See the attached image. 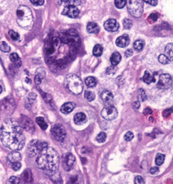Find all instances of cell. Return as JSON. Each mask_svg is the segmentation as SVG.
I'll use <instances>...</instances> for the list:
<instances>
[{
    "label": "cell",
    "mask_w": 173,
    "mask_h": 184,
    "mask_svg": "<svg viewBox=\"0 0 173 184\" xmlns=\"http://www.w3.org/2000/svg\"><path fill=\"white\" fill-rule=\"evenodd\" d=\"M0 138L9 149L20 150L25 145V136L22 126L16 120L6 119L0 127Z\"/></svg>",
    "instance_id": "1"
},
{
    "label": "cell",
    "mask_w": 173,
    "mask_h": 184,
    "mask_svg": "<svg viewBox=\"0 0 173 184\" xmlns=\"http://www.w3.org/2000/svg\"><path fill=\"white\" fill-rule=\"evenodd\" d=\"M37 166L44 170L49 176L57 172L60 164V158L57 152L54 148L47 147L44 148L36 159Z\"/></svg>",
    "instance_id": "2"
},
{
    "label": "cell",
    "mask_w": 173,
    "mask_h": 184,
    "mask_svg": "<svg viewBox=\"0 0 173 184\" xmlns=\"http://www.w3.org/2000/svg\"><path fill=\"white\" fill-rule=\"evenodd\" d=\"M17 22L22 28L31 26L33 22L32 12L28 6H20L18 7L16 12Z\"/></svg>",
    "instance_id": "3"
},
{
    "label": "cell",
    "mask_w": 173,
    "mask_h": 184,
    "mask_svg": "<svg viewBox=\"0 0 173 184\" xmlns=\"http://www.w3.org/2000/svg\"><path fill=\"white\" fill-rule=\"evenodd\" d=\"M65 86L70 92L80 94L83 90V82L80 78L74 74H69L65 78Z\"/></svg>",
    "instance_id": "4"
},
{
    "label": "cell",
    "mask_w": 173,
    "mask_h": 184,
    "mask_svg": "<svg viewBox=\"0 0 173 184\" xmlns=\"http://www.w3.org/2000/svg\"><path fill=\"white\" fill-rule=\"evenodd\" d=\"M127 10L134 17H140L144 12L143 0H127Z\"/></svg>",
    "instance_id": "5"
},
{
    "label": "cell",
    "mask_w": 173,
    "mask_h": 184,
    "mask_svg": "<svg viewBox=\"0 0 173 184\" xmlns=\"http://www.w3.org/2000/svg\"><path fill=\"white\" fill-rule=\"evenodd\" d=\"M47 147H48V143L45 141L33 140L29 143L27 148V153L30 157H35L38 155L39 153Z\"/></svg>",
    "instance_id": "6"
},
{
    "label": "cell",
    "mask_w": 173,
    "mask_h": 184,
    "mask_svg": "<svg viewBox=\"0 0 173 184\" xmlns=\"http://www.w3.org/2000/svg\"><path fill=\"white\" fill-rule=\"evenodd\" d=\"M52 138L58 142H62L67 137V132L64 127L61 124H56L51 130Z\"/></svg>",
    "instance_id": "7"
},
{
    "label": "cell",
    "mask_w": 173,
    "mask_h": 184,
    "mask_svg": "<svg viewBox=\"0 0 173 184\" xmlns=\"http://www.w3.org/2000/svg\"><path fill=\"white\" fill-rule=\"evenodd\" d=\"M172 79L171 76L168 74H161L159 77V82L157 83V87L161 89H168L171 87Z\"/></svg>",
    "instance_id": "8"
},
{
    "label": "cell",
    "mask_w": 173,
    "mask_h": 184,
    "mask_svg": "<svg viewBox=\"0 0 173 184\" xmlns=\"http://www.w3.org/2000/svg\"><path fill=\"white\" fill-rule=\"evenodd\" d=\"M101 116L104 119L107 120H112L115 119L118 116L117 109L114 106H107L101 112Z\"/></svg>",
    "instance_id": "9"
},
{
    "label": "cell",
    "mask_w": 173,
    "mask_h": 184,
    "mask_svg": "<svg viewBox=\"0 0 173 184\" xmlns=\"http://www.w3.org/2000/svg\"><path fill=\"white\" fill-rule=\"evenodd\" d=\"M76 158L71 153H65L62 157V165L65 170L69 171L74 165Z\"/></svg>",
    "instance_id": "10"
},
{
    "label": "cell",
    "mask_w": 173,
    "mask_h": 184,
    "mask_svg": "<svg viewBox=\"0 0 173 184\" xmlns=\"http://www.w3.org/2000/svg\"><path fill=\"white\" fill-rule=\"evenodd\" d=\"M79 13L80 11L78 7L76 6H72V5L65 6L62 12V15L71 17V18H76L79 16Z\"/></svg>",
    "instance_id": "11"
},
{
    "label": "cell",
    "mask_w": 173,
    "mask_h": 184,
    "mask_svg": "<svg viewBox=\"0 0 173 184\" xmlns=\"http://www.w3.org/2000/svg\"><path fill=\"white\" fill-rule=\"evenodd\" d=\"M104 28L109 32H116L119 29V24L114 19H109L105 22Z\"/></svg>",
    "instance_id": "12"
},
{
    "label": "cell",
    "mask_w": 173,
    "mask_h": 184,
    "mask_svg": "<svg viewBox=\"0 0 173 184\" xmlns=\"http://www.w3.org/2000/svg\"><path fill=\"white\" fill-rule=\"evenodd\" d=\"M21 124L22 127L24 128L26 131L30 132H33L35 130V126L32 120L29 117L23 116L21 118Z\"/></svg>",
    "instance_id": "13"
},
{
    "label": "cell",
    "mask_w": 173,
    "mask_h": 184,
    "mask_svg": "<svg viewBox=\"0 0 173 184\" xmlns=\"http://www.w3.org/2000/svg\"><path fill=\"white\" fill-rule=\"evenodd\" d=\"M101 99L102 101L107 106H111L112 105L113 100H114V96L111 92L108 90H105L101 93Z\"/></svg>",
    "instance_id": "14"
},
{
    "label": "cell",
    "mask_w": 173,
    "mask_h": 184,
    "mask_svg": "<svg viewBox=\"0 0 173 184\" xmlns=\"http://www.w3.org/2000/svg\"><path fill=\"white\" fill-rule=\"evenodd\" d=\"M116 44L118 47L125 48L127 47L130 44V38L127 34L123 35L122 36L118 37L116 40Z\"/></svg>",
    "instance_id": "15"
},
{
    "label": "cell",
    "mask_w": 173,
    "mask_h": 184,
    "mask_svg": "<svg viewBox=\"0 0 173 184\" xmlns=\"http://www.w3.org/2000/svg\"><path fill=\"white\" fill-rule=\"evenodd\" d=\"M9 162L11 163H14L17 162H19L22 159V157L20 153L17 152V151H13L9 154L7 157Z\"/></svg>",
    "instance_id": "16"
},
{
    "label": "cell",
    "mask_w": 173,
    "mask_h": 184,
    "mask_svg": "<svg viewBox=\"0 0 173 184\" xmlns=\"http://www.w3.org/2000/svg\"><path fill=\"white\" fill-rule=\"evenodd\" d=\"M74 123L77 125H81L85 124L87 122V116L84 113L82 112H78L75 114L74 117Z\"/></svg>",
    "instance_id": "17"
},
{
    "label": "cell",
    "mask_w": 173,
    "mask_h": 184,
    "mask_svg": "<svg viewBox=\"0 0 173 184\" xmlns=\"http://www.w3.org/2000/svg\"><path fill=\"white\" fill-rule=\"evenodd\" d=\"M45 75H46V71L44 68L41 67L36 70V77H35V82L36 85H40L42 79L45 77Z\"/></svg>",
    "instance_id": "18"
},
{
    "label": "cell",
    "mask_w": 173,
    "mask_h": 184,
    "mask_svg": "<svg viewBox=\"0 0 173 184\" xmlns=\"http://www.w3.org/2000/svg\"><path fill=\"white\" fill-rule=\"evenodd\" d=\"M22 177H23V180L25 184H31L33 181L32 172L30 169H26V170L24 171Z\"/></svg>",
    "instance_id": "19"
},
{
    "label": "cell",
    "mask_w": 173,
    "mask_h": 184,
    "mask_svg": "<svg viewBox=\"0 0 173 184\" xmlns=\"http://www.w3.org/2000/svg\"><path fill=\"white\" fill-rule=\"evenodd\" d=\"M76 107V104L74 102H67L62 106L61 111L62 113L64 114H67L71 113L74 108Z\"/></svg>",
    "instance_id": "20"
},
{
    "label": "cell",
    "mask_w": 173,
    "mask_h": 184,
    "mask_svg": "<svg viewBox=\"0 0 173 184\" xmlns=\"http://www.w3.org/2000/svg\"><path fill=\"white\" fill-rule=\"evenodd\" d=\"M87 30L89 33H98L100 31V28L95 22H89L87 26Z\"/></svg>",
    "instance_id": "21"
},
{
    "label": "cell",
    "mask_w": 173,
    "mask_h": 184,
    "mask_svg": "<svg viewBox=\"0 0 173 184\" xmlns=\"http://www.w3.org/2000/svg\"><path fill=\"white\" fill-rule=\"evenodd\" d=\"M121 60V55L118 52L113 53L112 55H111V57H110V61H111L112 66H116Z\"/></svg>",
    "instance_id": "22"
},
{
    "label": "cell",
    "mask_w": 173,
    "mask_h": 184,
    "mask_svg": "<svg viewBox=\"0 0 173 184\" xmlns=\"http://www.w3.org/2000/svg\"><path fill=\"white\" fill-rule=\"evenodd\" d=\"M143 80H144V82L146 83V84H150V83L155 82L154 76H153L152 74L149 71H145L144 77H143Z\"/></svg>",
    "instance_id": "23"
},
{
    "label": "cell",
    "mask_w": 173,
    "mask_h": 184,
    "mask_svg": "<svg viewBox=\"0 0 173 184\" xmlns=\"http://www.w3.org/2000/svg\"><path fill=\"white\" fill-rule=\"evenodd\" d=\"M10 59H11L12 63H13L16 67H19L22 65V61L20 57H19L18 54H16V53H13V54H12L11 55H10Z\"/></svg>",
    "instance_id": "24"
},
{
    "label": "cell",
    "mask_w": 173,
    "mask_h": 184,
    "mask_svg": "<svg viewBox=\"0 0 173 184\" xmlns=\"http://www.w3.org/2000/svg\"><path fill=\"white\" fill-rule=\"evenodd\" d=\"M145 46V42L143 40H137L134 42L133 47L137 51H141Z\"/></svg>",
    "instance_id": "25"
},
{
    "label": "cell",
    "mask_w": 173,
    "mask_h": 184,
    "mask_svg": "<svg viewBox=\"0 0 173 184\" xmlns=\"http://www.w3.org/2000/svg\"><path fill=\"white\" fill-rule=\"evenodd\" d=\"M165 52L170 60H173V43H169L166 45Z\"/></svg>",
    "instance_id": "26"
},
{
    "label": "cell",
    "mask_w": 173,
    "mask_h": 184,
    "mask_svg": "<svg viewBox=\"0 0 173 184\" xmlns=\"http://www.w3.org/2000/svg\"><path fill=\"white\" fill-rule=\"evenodd\" d=\"M85 82L88 87H94L97 84V80L93 76L87 77L85 80Z\"/></svg>",
    "instance_id": "27"
},
{
    "label": "cell",
    "mask_w": 173,
    "mask_h": 184,
    "mask_svg": "<svg viewBox=\"0 0 173 184\" xmlns=\"http://www.w3.org/2000/svg\"><path fill=\"white\" fill-rule=\"evenodd\" d=\"M50 177H51V179L54 183V184H62L61 176L59 172H56L54 175L50 176Z\"/></svg>",
    "instance_id": "28"
},
{
    "label": "cell",
    "mask_w": 173,
    "mask_h": 184,
    "mask_svg": "<svg viewBox=\"0 0 173 184\" xmlns=\"http://www.w3.org/2000/svg\"><path fill=\"white\" fill-rule=\"evenodd\" d=\"M102 51H103V49H102L101 45L100 44H96L94 49H93V54L96 57L101 56L102 54Z\"/></svg>",
    "instance_id": "29"
},
{
    "label": "cell",
    "mask_w": 173,
    "mask_h": 184,
    "mask_svg": "<svg viewBox=\"0 0 173 184\" xmlns=\"http://www.w3.org/2000/svg\"><path fill=\"white\" fill-rule=\"evenodd\" d=\"M36 123H37V125L41 127L42 130H46L47 127H48V125H47L46 122L44 121V119L42 117L36 118Z\"/></svg>",
    "instance_id": "30"
},
{
    "label": "cell",
    "mask_w": 173,
    "mask_h": 184,
    "mask_svg": "<svg viewBox=\"0 0 173 184\" xmlns=\"http://www.w3.org/2000/svg\"><path fill=\"white\" fill-rule=\"evenodd\" d=\"M138 100L139 102H144L147 99V95L145 94V92L142 89H140L138 92V95H137Z\"/></svg>",
    "instance_id": "31"
},
{
    "label": "cell",
    "mask_w": 173,
    "mask_h": 184,
    "mask_svg": "<svg viewBox=\"0 0 173 184\" xmlns=\"http://www.w3.org/2000/svg\"><path fill=\"white\" fill-rule=\"evenodd\" d=\"M165 161V155L163 154L159 153L157 154L156 156V158H155V163L157 165H161L164 163Z\"/></svg>",
    "instance_id": "32"
},
{
    "label": "cell",
    "mask_w": 173,
    "mask_h": 184,
    "mask_svg": "<svg viewBox=\"0 0 173 184\" xmlns=\"http://www.w3.org/2000/svg\"><path fill=\"white\" fill-rule=\"evenodd\" d=\"M62 4H65V6H69V5H72V6H78L80 4V0H61Z\"/></svg>",
    "instance_id": "33"
},
{
    "label": "cell",
    "mask_w": 173,
    "mask_h": 184,
    "mask_svg": "<svg viewBox=\"0 0 173 184\" xmlns=\"http://www.w3.org/2000/svg\"><path fill=\"white\" fill-rule=\"evenodd\" d=\"M85 98L89 101H92L95 98V94L91 91H85Z\"/></svg>",
    "instance_id": "34"
},
{
    "label": "cell",
    "mask_w": 173,
    "mask_h": 184,
    "mask_svg": "<svg viewBox=\"0 0 173 184\" xmlns=\"http://www.w3.org/2000/svg\"><path fill=\"white\" fill-rule=\"evenodd\" d=\"M0 50L3 52H9L11 50V47L9 45L5 42H0Z\"/></svg>",
    "instance_id": "35"
},
{
    "label": "cell",
    "mask_w": 173,
    "mask_h": 184,
    "mask_svg": "<svg viewBox=\"0 0 173 184\" xmlns=\"http://www.w3.org/2000/svg\"><path fill=\"white\" fill-rule=\"evenodd\" d=\"M115 6L118 9H123L127 4V0H115Z\"/></svg>",
    "instance_id": "36"
},
{
    "label": "cell",
    "mask_w": 173,
    "mask_h": 184,
    "mask_svg": "<svg viewBox=\"0 0 173 184\" xmlns=\"http://www.w3.org/2000/svg\"><path fill=\"white\" fill-rule=\"evenodd\" d=\"M107 138V134L105 132H100L96 137V140L99 143H104Z\"/></svg>",
    "instance_id": "37"
},
{
    "label": "cell",
    "mask_w": 173,
    "mask_h": 184,
    "mask_svg": "<svg viewBox=\"0 0 173 184\" xmlns=\"http://www.w3.org/2000/svg\"><path fill=\"white\" fill-rule=\"evenodd\" d=\"M159 61L163 64H168V63L170 62V60L168 57L166 55L161 54L159 56Z\"/></svg>",
    "instance_id": "38"
},
{
    "label": "cell",
    "mask_w": 173,
    "mask_h": 184,
    "mask_svg": "<svg viewBox=\"0 0 173 184\" xmlns=\"http://www.w3.org/2000/svg\"><path fill=\"white\" fill-rule=\"evenodd\" d=\"M123 27L125 29H130L133 25V22L131 19H130L128 18H125L123 19Z\"/></svg>",
    "instance_id": "39"
},
{
    "label": "cell",
    "mask_w": 173,
    "mask_h": 184,
    "mask_svg": "<svg viewBox=\"0 0 173 184\" xmlns=\"http://www.w3.org/2000/svg\"><path fill=\"white\" fill-rule=\"evenodd\" d=\"M19 179L16 177V176H11L10 177L8 181H7L6 184H19Z\"/></svg>",
    "instance_id": "40"
},
{
    "label": "cell",
    "mask_w": 173,
    "mask_h": 184,
    "mask_svg": "<svg viewBox=\"0 0 173 184\" xmlns=\"http://www.w3.org/2000/svg\"><path fill=\"white\" fill-rule=\"evenodd\" d=\"M67 184H81V183L79 182V179L78 176H75L70 178L69 181L67 182Z\"/></svg>",
    "instance_id": "41"
},
{
    "label": "cell",
    "mask_w": 173,
    "mask_h": 184,
    "mask_svg": "<svg viewBox=\"0 0 173 184\" xmlns=\"http://www.w3.org/2000/svg\"><path fill=\"white\" fill-rule=\"evenodd\" d=\"M9 34L10 35V37H11V38L12 40H19V34L17 33H16V31H12V30H11V31H9Z\"/></svg>",
    "instance_id": "42"
},
{
    "label": "cell",
    "mask_w": 173,
    "mask_h": 184,
    "mask_svg": "<svg viewBox=\"0 0 173 184\" xmlns=\"http://www.w3.org/2000/svg\"><path fill=\"white\" fill-rule=\"evenodd\" d=\"M134 138V134L132 132H127L124 136V139L126 141H130Z\"/></svg>",
    "instance_id": "43"
},
{
    "label": "cell",
    "mask_w": 173,
    "mask_h": 184,
    "mask_svg": "<svg viewBox=\"0 0 173 184\" xmlns=\"http://www.w3.org/2000/svg\"><path fill=\"white\" fill-rule=\"evenodd\" d=\"M135 184H145V181L141 176H137L134 179Z\"/></svg>",
    "instance_id": "44"
},
{
    "label": "cell",
    "mask_w": 173,
    "mask_h": 184,
    "mask_svg": "<svg viewBox=\"0 0 173 184\" xmlns=\"http://www.w3.org/2000/svg\"><path fill=\"white\" fill-rule=\"evenodd\" d=\"M35 6H42L44 3V0H30Z\"/></svg>",
    "instance_id": "45"
},
{
    "label": "cell",
    "mask_w": 173,
    "mask_h": 184,
    "mask_svg": "<svg viewBox=\"0 0 173 184\" xmlns=\"http://www.w3.org/2000/svg\"><path fill=\"white\" fill-rule=\"evenodd\" d=\"M21 167H22V164L19 162L12 163V168L15 171H18L19 169L21 168Z\"/></svg>",
    "instance_id": "46"
},
{
    "label": "cell",
    "mask_w": 173,
    "mask_h": 184,
    "mask_svg": "<svg viewBox=\"0 0 173 184\" xmlns=\"http://www.w3.org/2000/svg\"><path fill=\"white\" fill-rule=\"evenodd\" d=\"M42 96L47 102H50L51 101V96L47 93H42Z\"/></svg>",
    "instance_id": "47"
},
{
    "label": "cell",
    "mask_w": 173,
    "mask_h": 184,
    "mask_svg": "<svg viewBox=\"0 0 173 184\" xmlns=\"http://www.w3.org/2000/svg\"><path fill=\"white\" fill-rule=\"evenodd\" d=\"M172 111L171 109H167L164 111V112H163V116H164V118H168L169 117L170 114H171Z\"/></svg>",
    "instance_id": "48"
},
{
    "label": "cell",
    "mask_w": 173,
    "mask_h": 184,
    "mask_svg": "<svg viewBox=\"0 0 173 184\" xmlns=\"http://www.w3.org/2000/svg\"><path fill=\"white\" fill-rule=\"evenodd\" d=\"M143 1H144L145 2H146V3L154 6H157L158 4V0H143Z\"/></svg>",
    "instance_id": "49"
},
{
    "label": "cell",
    "mask_w": 173,
    "mask_h": 184,
    "mask_svg": "<svg viewBox=\"0 0 173 184\" xmlns=\"http://www.w3.org/2000/svg\"><path fill=\"white\" fill-rule=\"evenodd\" d=\"M157 19H158L157 14H155V13H152L149 17V20H150L152 22H156Z\"/></svg>",
    "instance_id": "50"
},
{
    "label": "cell",
    "mask_w": 173,
    "mask_h": 184,
    "mask_svg": "<svg viewBox=\"0 0 173 184\" xmlns=\"http://www.w3.org/2000/svg\"><path fill=\"white\" fill-rule=\"evenodd\" d=\"M150 173H151L152 175H155V174H157L158 172H159V169L157 167H153L150 169Z\"/></svg>",
    "instance_id": "51"
},
{
    "label": "cell",
    "mask_w": 173,
    "mask_h": 184,
    "mask_svg": "<svg viewBox=\"0 0 173 184\" xmlns=\"http://www.w3.org/2000/svg\"><path fill=\"white\" fill-rule=\"evenodd\" d=\"M152 114V110L150 108H146L144 110V114L145 116H147V115H150Z\"/></svg>",
    "instance_id": "52"
},
{
    "label": "cell",
    "mask_w": 173,
    "mask_h": 184,
    "mask_svg": "<svg viewBox=\"0 0 173 184\" xmlns=\"http://www.w3.org/2000/svg\"><path fill=\"white\" fill-rule=\"evenodd\" d=\"M132 54H133V51H132V49H127V51H125V57H128L132 56Z\"/></svg>",
    "instance_id": "53"
},
{
    "label": "cell",
    "mask_w": 173,
    "mask_h": 184,
    "mask_svg": "<svg viewBox=\"0 0 173 184\" xmlns=\"http://www.w3.org/2000/svg\"><path fill=\"white\" fill-rule=\"evenodd\" d=\"M132 107L134 109H139L140 107V102L139 101H135L134 103L132 104Z\"/></svg>",
    "instance_id": "54"
},
{
    "label": "cell",
    "mask_w": 173,
    "mask_h": 184,
    "mask_svg": "<svg viewBox=\"0 0 173 184\" xmlns=\"http://www.w3.org/2000/svg\"><path fill=\"white\" fill-rule=\"evenodd\" d=\"M2 92V87L1 85H0V94H1Z\"/></svg>",
    "instance_id": "55"
},
{
    "label": "cell",
    "mask_w": 173,
    "mask_h": 184,
    "mask_svg": "<svg viewBox=\"0 0 173 184\" xmlns=\"http://www.w3.org/2000/svg\"><path fill=\"white\" fill-rule=\"evenodd\" d=\"M171 111H172V112H173V106H172V108H171Z\"/></svg>",
    "instance_id": "56"
},
{
    "label": "cell",
    "mask_w": 173,
    "mask_h": 184,
    "mask_svg": "<svg viewBox=\"0 0 173 184\" xmlns=\"http://www.w3.org/2000/svg\"><path fill=\"white\" fill-rule=\"evenodd\" d=\"M104 184H106V183H104Z\"/></svg>",
    "instance_id": "57"
}]
</instances>
